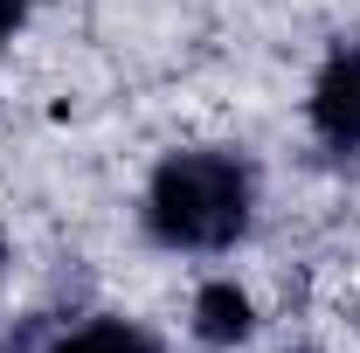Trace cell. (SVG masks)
I'll return each mask as SVG.
<instances>
[{"label": "cell", "instance_id": "cell-5", "mask_svg": "<svg viewBox=\"0 0 360 353\" xmlns=\"http://www.w3.org/2000/svg\"><path fill=\"white\" fill-rule=\"evenodd\" d=\"M21 21H28V0H0V56H7V42L21 35Z\"/></svg>", "mask_w": 360, "mask_h": 353}, {"label": "cell", "instance_id": "cell-2", "mask_svg": "<svg viewBox=\"0 0 360 353\" xmlns=\"http://www.w3.org/2000/svg\"><path fill=\"white\" fill-rule=\"evenodd\" d=\"M312 132L333 153H360V49L340 42L312 77Z\"/></svg>", "mask_w": 360, "mask_h": 353}, {"label": "cell", "instance_id": "cell-4", "mask_svg": "<svg viewBox=\"0 0 360 353\" xmlns=\"http://www.w3.org/2000/svg\"><path fill=\"white\" fill-rule=\"evenodd\" d=\"M35 353H167L139 319H84V326H70V333H56L49 347Z\"/></svg>", "mask_w": 360, "mask_h": 353}, {"label": "cell", "instance_id": "cell-1", "mask_svg": "<svg viewBox=\"0 0 360 353\" xmlns=\"http://www.w3.org/2000/svg\"><path fill=\"white\" fill-rule=\"evenodd\" d=\"M257 222V174L229 146H187L167 153L146 180V236L167 250L222 257Z\"/></svg>", "mask_w": 360, "mask_h": 353}, {"label": "cell", "instance_id": "cell-3", "mask_svg": "<svg viewBox=\"0 0 360 353\" xmlns=\"http://www.w3.org/2000/svg\"><path fill=\"white\" fill-rule=\"evenodd\" d=\"M250 333H257L250 291H243L236 277H208V284L194 291V340H201V347H236V340H250Z\"/></svg>", "mask_w": 360, "mask_h": 353}]
</instances>
